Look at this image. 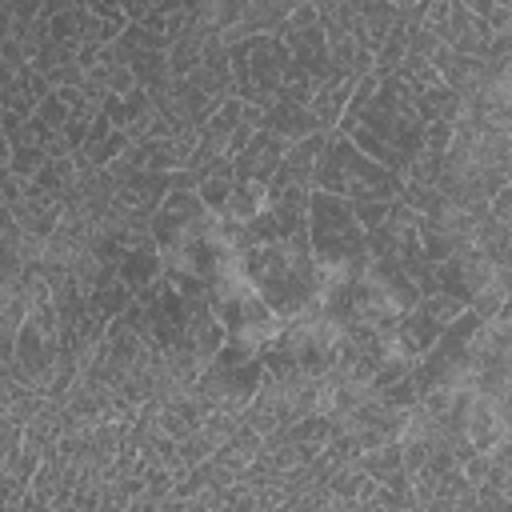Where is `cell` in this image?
Instances as JSON below:
<instances>
[{
    "label": "cell",
    "mask_w": 512,
    "mask_h": 512,
    "mask_svg": "<svg viewBox=\"0 0 512 512\" xmlns=\"http://www.w3.org/2000/svg\"><path fill=\"white\" fill-rule=\"evenodd\" d=\"M236 256H240V272H244L248 288L260 296V304L280 324H292L320 308L328 280L316 268L308 244L272 236V240H252V244L236 248Z\"/></svg>",
    "instance_id": "1"
},
{
    "label": "cell",
    "mask_w": 512,
    "mask_h": 512,
    "mask_svg": "<svg viewBox=\"0 0 512 512\" xmlns=\"http://www.w3.org/2000/svg\"><path fill=\"white\" fill-rule=\"evenodd\" d=\"M308 252L324 280L356 276L368 264V232L352 216V204L328 192H308Z\"/></svg>",
    "instance_id": "2"
},
{
    "label": "cell",
    "mask_w": 512,
    "mask_h": 512,
    "mask_svg": "<svg viewBox=\"0 0 512 512\" xmlns=\"http://www.w3.org/2000/svg\"><path fill=\"white\" fill-rule=\"evenodd\" d=\"M312 188L356 204V200H396L404 192V180L380 168L376 160H368L360 148H352L340 132H328V144L312 172Z\"/></svg>",
    "instance_id": "3"
},
{
    "label": "cell",
    "mask_w": 512,
    "mask_h": 512,
    "mask_svg": "<svg viewBox=\"0 0 512 512\" xmlns=\"http://www.w3.org/2000/svg\"><path fill=\"white\" fill-rule=\"evenodd\" d=\"M224 52H228L236 100L248 104V108H268L280 92V80H284L288 64H292L288 48L276 36H252V40H240Z\"/></svg>",
    "instance_id": "4"
},
{
    "label": "cell",
    "mask_w": 512,
    "mask_h": 512,
    "mask_svg": "<svg viewBox=\"0 0 512 512\" xmlns=\"http://www.w3.org/2000/svg\"><path fill=\"white\" fill-rule=\"evenodd\" d=\"M212 228H216V216L200 204L192 188H172L148 220V236L160 248V256H176L180 248L204 240Z\"/></svg>",
    "instance_id": "5"
},
{
    "label": "cell",
    "mask_w": 512,
    "mask_h": 512,
    "mask_svg": "<svg viewBox=\"0 0 512 512\" xmlns=\"http://www.w3.org/2000/svg\"><path fill=\"white\" fill-rule=\"evenodd\" d=\"M508 412H512V396H476L468 404V420H464V436L476 452H492L500 444H508Z\"/></svg>",
    "instance_id": "6"
},
{
    "label": "cell",
    "mask_w": 512,
    "mask_h": 512,
    "mask_svg": "<svg viewBox=\"0 0 512 512\" xmlns=\"http://www.w3.org/2000/svg\"><path fill=\"white\" fill-rule=\"evenodd\" d=\"M284 152H288V144H284L280 136L256 128L252 140H248V144L240 148V156L232 160V176L244 180V184H264V188H268L272 176H276V168H280V160H284Z\"/></svg>",
    "instance_id": "7"
},
{
    "label": "cell",
    "mask_w": 512,
    "mask_h": 512,
    "mask_svg": "<svg viewBox=\"0 0 512 512\" xmlns=\"http://www.w3.org/2000/svg\"><path fill=\"white\" fill-rule=\"evenodd\" d=\"M324 144H328V132H312L308 140L288 144V152H284V160H280V168H276V176L268 184V196L288 192V188L312 192V172H316V160H320Z\"/></svg>",
    "instance_id": "8"
},
{
    "label": "cell",
    "mask_w": 512,
    "mask_h": 512,
    "mask_svg": "<svg viewBox=\"0 0 512 512\" xmlns=\"http://www.w3.org/2000/svg\"><path fill=\"white\" fill-rule=\"evenodd\" d=\"M160 276H164V256H160V248L152 244L148 228H144V232H132V240H128V248H124V256H120V264H116V280L128 284L132 292H140V288L156 284Z\"/></svg>",
    "instance_id": "9"
},
{
    "label": "cell",
    "mask_w": 512,
    "mask_h": 512,
    "mask_svg": "<svg viewBox=\"0 0 512 512\" xmlns=\"http://www.w3.org/2000/svg\"><path fill=\"white\" fill-rule=\"evenodd\" d=\"M360 276L384 296V300H392L400 312H408V308H416V300H420V292H416V284H412V276L404 272V264L400 260H392V256H368V264L360 268Z\"/></svg>",
    "instance_id": "10"
},
{
    "label": "cell",
    "mask_w": 512,
    "mask_h": 512,
    "mask_svg": "<svg viewBox=\"0 0 512 512\" xmlns=\"http://www.w3.org/2000/svg\"><path fill=\"white\" fill-rule=\"evenodd\" d=\"M444 328H448V324L432 320V316L416 304V308H408V312L400 316V324H396V332H392V348L404 352V356H412V360H420V356L436 344V336H440Z\"/></svg>",
    "instance_id": "11"
},
{
    "label": "cell",
    "mask_w": 512,
    "mask_h": 512,
    "mask_svg": "<svg viewBox=\"0 0 512 512\" xmlns=\"http://www.w3.org/2000/svg\"><path fill=\"white\" fill-rule=\"evenodd\" d=\"M256 128L280 136L284 144H296V140H308L312 132H320V124H316V116H312L308 108L280 104V100H272L268 108H260V124H256Z\"/></svg>",
    "instance_id": "12"
},
{
    "label": "cell",
    "mask_w": 512,
    "mask_h": 512,
    "mask_svg": "<svg viewBox=\"0 0 512 512\" xmlns=\"http://www.w3.org/2000/svg\"><path fill=\"white\" fill-rule=\"evenodd\" d=\"M472 248L492 268H512V224H500V220H492L484 212L480 224H476V232H472Z\"/></svg>",
    "instance_id": "13"
},
{
    "label": "cell",
    "mask_w": 512,
    "mask_h": 512,
    "mask_svg": "<svg viewBox=\"0 0 512 512\" xmlns=\"http://www.w3.org/2000/svg\"><path fill=\"white\" fill-rule=\"evenodd\" d=\"M60 432H64V404H60V400H44L40 412L24 424V448L48 456V452L56 448Z\"/></svg>",
    "instance_id": "14"
},
{
    "label": "cell",
    "mask_w": 512,
    "mask_h": 512,
    "mask_svg": "<svg viewBox=\"0 0 512 512\" xmlns=\"http://www.w3.org/2000/svg\"><path fill=\"white\" fill-rule=\"evenodd\" d=\"M412 112H416L420 124H456L460 96L452 88H444V84H432V88H424V92L412 96Z\"/></svg>",
    "instance_id": "15"
},
{
    "label": "cell",
    "mask_w": 512,
    "mask_h": 512,
    "mask_svg": "<svg viewBox=\"0 0 512 512\" xmlns=\"http://www.w3.org/2000/svg\"><path fill=\"white\" fill-rule=\"evenodd\" d=\"M232 188H236V176H232V160H224V164H212L208 172H200L196 180H192V192L200 196V204L220 220V212H224V204H228V196H232Z\"/></svg>",
    "instance_id": "16"
},
{
    "label": "cell",
    "mask_w": 512,
    "mask_h": 512,
    "mask_svg": "<svg viewBox=\"0 0 512 512\" xmlns=\"http://www.w3.org/2000/svg\"><path fill=\"white\" fill-rule=\"evenodd\" d=\"M264 208H268V188H264V184H244V180H236V188H232V196H228L220 220L232 224V228H244V224H252Z\"/></svg>",
    "instance_id": "17"
},
{
    "label": "cell",
    "mask_w": 512,
    "mask_h": 512,
    "mask_svg": "<svg viewBox=\"0 0 512 512\" xmlns=\"http://www.w3.org/2000/svg\"><path fill=\"white\" fill-rule=\"evenodd\" d=\"M148 108H152V104H148V92H144V88H132L128 96H104V104H100L104 120H108L116 132H128Z\"/></svg>",
    "instance_id": "18"
},
{
    "label": "cell",
    "mask_w": 512,
    "mask_h": 512,
    "mask_svg": "<svg viewBox=\"0 0 512 512\" xmlns=\"http://www.w3.org/2000/svg\"><path fill=\"white\" fill-rule=\"evenodd\" d=\"M132 300H136V292H132L128 284H120V280H112V284H104V288H96V292H88V312L112 324L116 316H124V308H128Z\"/></svg>",
    "instance_id": "19"
},
{
    "label": "cell",
    "mask_w": 512,
    "mask_h": 512,
    "mask_svg": "<svg viewBox=\"0 0 512 512\" xmlns=\"http://www.w3.org/2000/svg\"><path fill=\"white\" fill-rule=\"evenodd\" d=\"M356 468L380 484L384 476H392V472L400 468V440H392V444H380V448H364V452L356 456Z\"/></svg>",
    "instance_id": "20"
},
{
    "label": "cell",
    "mask_w": 512,
    "mask_h": 512,
    "mask_svg": "<svg viewBox=\"0 0 512 512\" xmlns=\"http://www.w3.org/2000/svg\"><path fill=\"white\" fill-rule=\"evenodd\" d=\"M472 16H480V24L488 28V36H504L512 32V4L508 0H464Z\"/></svg>",
    "instance_id": "21"
},
{
    "label": "cell",
    "mask_w": 512,
    "mask_h": 512,
    "mask_svg": "<svg viewBox=\"0 0 512 512\" xmlns=\"http://www.w3.org/2000/svg\"><path fill=\"white\" fill-rule=\"evenodd\" d=\"M44 160H48V152H44V148H36V144H12V156H8V172H12L16 180L32 184V176L44 168Z\"/></svg>",
    "instance_id": "22"
},
{
    "label": "cell",
    "mask_w": 512,
    "mask_h": 512,
    "mask_svg": "<svg viewBox=\"0 0 512 512\" xmlns=\"http://www.w3.org/2000/svg\"><path fill=\"white\" fill-rule=\"evenodd\" d=\"M484 484L512 496V444H500L488 452V472H484Z\"/></svg>",
    "instance_id": "23"
},
{
    "label": "cell",
    "mask_w": 512,
    "mask_h": 512,
    "mask_svg": "<svg viewBox=\"0 0 512 512\" xmlns=\"http://www.w3.org/2000/svg\"><path fill=\"white\" fill-rule=\"evenodd\" d=\"M396 200H400V196H396ZM388 212H392V200H356V204H352V216L360 220L364 232H376V228L388 220Z\"/></svg>",
    "instance_id": "24"
},
{
    "label": "cell",
    "mask_w": 512,
    "mask_h": 512,
    "mask_svg": "<svg viewBox=\"0 0 512 512\" xmlns=\"http://www.w3.org/2000/svg\"><path fill=\"white\" fill-rule=\"evenodd\" d=\"M20 444H24V420H16L12 412H4V416H0V464H4Z\"/></svg>",
    "instance_id": "25"
},
{
    "label": "cell",
    "mask_w": 512,
    "mask_h": 512,
    "mask_svg": "<svg viewBox=\"0 0 512 512\" xmlns=\"http://www.w3.org/2000/svg\"><path fill=\"white\" fill-rule=\"evenodd\" d=\"M488 216H492V220H500V224H512V184L488 200Z\"/></svg>",
    "instance_id": "26"
},
{
    "label": "cell",
    "mask_w": 512,
    "mask_h": 512,
    "mask_svg": "<svg viewBox=\"0 0 512 512\" xmlns=\"http://www.w3.org/2000/svg\"><path fill=\"white\" fill-rule=\"evenodd\" d=\"M16 512H52V504L40 500V496H32V492H24V496L16 500Z\"/></svg>",
    "instance_id": "27"
},
{
    "label": "cell",
    "mask_w": 512,
    "mask_h": 512,
    "mask_svg": "<svg viewBox=\"0 0 512 512\" xmlns=\"http://www.w3.org/2000/svg\"><path fill=\"white\" fill-rule=\"evenodd\" d=\"M8 156H12V140L0 132V168H8Z\"/></svg>",
    "instance_id": "28"
},
{
    "label": "cell",
    "mask_w": 512,
    "mask_h": 512,
    "mask_svg": "<svg viewBox=\"0 0 512 512\" xmlns=\"http://www.w3.org/2000/svg\"><path fill=\"white\" fill-rule=\"evenodd\" d=\"M52 512H80L76 504H64V508H52Z\"/></svg>",
    "instance_id": "29"
},
{
    "label": "cell",
    "mask_w": 512,
    "mask_h": 512,
    "mask_svg": "<svg viewBox=\"0 0 512 512\" xmlns=\"http://www.w3.org/2000/svg\"><path fill=\"white\" fill-rule=\"evenodd\" d=\"M0 112H4V104H0Z\"/></svg>",
    "instance_id": "30"
}]
</instances>
